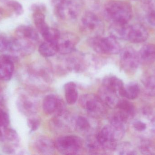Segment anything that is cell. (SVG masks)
<instances>
[{"label": "cell", "instance_id": "d6986e66", "mask_svg": "<svg viewBox=\"0 0 155 155\" xmlns=\"http://www.w3.org/2000/svg\"><path fill=\"white\" fill-rule=\"evenodd\" d=\"M15 37H22L31 39L38 42L39 35L35 29L28 25H21L18 26L15 31Z\"/></svg>", "mask_w": 155, "mask_h": 155}, {"label": "cell", "instance_id": "30bf717a", "mask_svg": "<svg viewBox=\"0 0 155 155\" xmlns=\"http://www.w3.org/2000/svg\"><path fill=\"white\" fill-rule=\"evenodd\" d=\"M79 41L78 36L74 34L71 32L60 34L56 43L58 52L63 55L71 53L74 51Z\"/></svg>", "mask_w": 155, "mask_h": 155}, {"label": "cell", "instance_id": "d4e9b609", "mask_svg": "<svg viewBox=\"0 0 155 155\" xmlns=\"http://www.w3.org/2000/svg\"><path fill=\"white\" fill-rule=\"evenodd\" d=\"M3 132V141L10 143H12L13 144L17 146L19 142V136L16 131L12 128H8V127L4 128Z\"/></svg>", "mask_w": 155, "mask_h": 155}, {"label": "cell", "instance_id": "e575fe53", "mask_svg": "<svg viewBox=\"0 0 155 155\" xmlns=\"http://www.w3.org/2000/svg\"><path fill=\"white\" fill-rule=\"evenodd\" d=\"M27 123L31 132H34L39 127L40 124V121L38 118L31 117L28 119Z\"/></svg>", "mask_w": 155, "mask_h": 155}, {"label": "cell", "instance_id": "277c9868", "mask_svg": "<svg viewBox=\"0 0 155 155\" xmlns=\"http://www.w3.org/2000/svg\"><path fill=\"white\" fill-rule=\"evenodd\" d=\"M55 148L64 155H75L79 153L83 147L82 139L76 136L67 135L61 136L56 139Z\"/></svg>", "mask_w": 155, "mask_h": 155}, {"label": "cell", "instance_id": "4fadbf2b", "mask_svg": "<svg viewBox=\"0 0 155 155\" xmlns=\"http://www.w3.org/2000/svg\"><path fill=\"white\" fill-rule=\"evenodd\" d=\"M35 148L39 153L43 155H51L55 149L54 142L45 136L38 137L35 142Z\"/></svg>", "mask_w": 155, "mask_h": 155}, {"label": "cell", "instance_id": "7402d4cb", "mask_svg": "<svg viewBox=\"0 0 155 155\" xmlns=\"http://www.w3.org/2000/svg\"><path fill=\"white\" fill-rule=\"evenodd\" d=\"M64 89L67 103L69 105L75 104L78 98V92L76 84L72 82L66 83L64 86Z\"/></svg>", "mask_w": 155, "mask_h": 155}, {"label": "cell", "instance_id": "60d3db41", "mask_svg": "<svg viewBox=\"0 0 155 155\" xmlns=\"http://www.w3.org/2000/svg\"><path fill=\"white\" fill-rule=\"evenodd\" d=\"M1 16H2V12H1V11H0V18H1Z\"/></svg>", "mask_w": 155, "mask_h": 155}, {"label": "cell", "instance_id": "ffe728a7", "mask_svg": "<svg viewBox=\"0 0 155 155\" xmlns=\"http://www.w3.org/2000/svg\"><path fill=\"white\" fill-rule=\"evenodd\" d=\"M140 93V88L138 83L136 82H131L127 85L124 86L119 95L128 100H134L138 97Z\"/></svg>", "mask_w": 155, "mask_h": 155}, {"label": "cell", "instance_id": "8fae6325", "mask_svg": "<svg viewBox=\"0 0 155 155\" xmlns=\"http://www.w3.org/2000/svg\"><path fill=\"white\" fill-rule=\"evenodd\" d=\"M148 37L147 29L143 25L139 24L130 25L127 41L134 43H140L145 42Z\"/></svg>", "mask_w": 155, "mask_h": 155}, {"label": "cell", "instance_id": "ac0fdd59", "mask_svg": "<svg viewBox=\"0 0 155 155\" xmlns=\"http://www.w3.org/2000/svg\"><path fill=\"white\" fill-rule=\"evenodd\" d=\"M123 81L118 77L114 76H106L103 81V86L110 91L120 93L124 87Z\"/></svg>", "mask_w": 155, "mask_h": 155}, {"label": "cell", "instance_id": "603a6c76", "mask_svg": "<svg viewBox=\"0 0 155 155\" xmlns=\"http://www.w3.org/2000/svg\"><path fill=\"white\" fill-rule=\"evenodd\" d=\"M33 15L34 22L39 32L42 34L49 28V26L45 22V15L42 11H33Z\"/></svg>", "mask_w": 155, "mask_h": 155}, {"label": "cell", "instance_id": "3957f363", "mask_svg": "<svg viewBox=\"0 0 155 155\" xmlns=\"http://www.w3.org/2000/svg\"><path fill=\"white\" fill-rule=\"evenodd\" d=\"M80 28L83 33L89 38L101 36L104 32L103 22L94 13L86 12L82 16Z\"/></svg>", "mask_w": 155, "mask_h": 155}, {"label": "cell", "instance_id": "f546056e", "mask_svg": "<svg viewBox=\"0 0 155 155\" xmlns=\"http://www.w3.org/2000/svg\"><path fill=\"white\" fill-rule=\"evenodd\" d=\"M116 150L117 151L119 155H134L137 154L134 147L128 143H123L117 146Z\"/></svg>", "mask_w": 155, "mask_h": 155}, {"label": "cell", "instance_id": "9a60e30c", "mask_svg": "<svg viewBox=\"0 0 155 155\" xmlns=\"http://www.w3.org/2000/svg\"><path fill=\"white\" fill-rule=\"evenodd\" d=\"M140 63L152 64L155 62V45L147 44L143 45L138 52Z\"/></svg>", "mask_w": 155, "mask_h": 155}, {"label": "cell", "instance_id": "8992f818", "mask_svg": "<svg viewBox=\"0 0 155 155\" xmlns=\"http://www.w3.org/2000/svg\"><path fill=\"white\" fill-rule=\"evenodd\" d=\"M36 43L28 38L15 37L12 38L9 52L15 55H30L35 50Z\"/></svg>", "mask_w": 155, "mask_h": 155}, {"label": "cell", "instance_id": "2e32d148", "mask_svg": "<svg viewBox=\"0 0 155 155\" xmlns=\"http://www.w3.org/2000/svg\"><path fill=\"white\" fill-rule=\"evenodd\" d=\"M104 104L110 108H116L119 101L118 94L102 86L99 91V96Z\"/></svg>", "mask_w": 155, "mask_h": 155}, {"label": "cell", "instance_id": "74e56055", "mask_svg": "<svg viewBox=\"0 0 155 155\" xmlns=\"http://www.w3.org/2000/svg\"><path fill=\"white\" fill-rule=\"evenodd\" d=\"M147 19L150 23L155 26V10H149Z\"/></svg>", "mask_w": 155, "mask_h": 155}, {"label": "cell", "instance_id": "4316f807", "mask_svg": "<svg viewBox=\"0 0 155 155\" xmlns=\"http://www.w3.org/2000/svg\"><path fill=\"white\" fill-rule=\"evenodd\" d=\"M75 124L76 129L82 133H87L91 129L90 122L84 116H78L75 121Z\"/></svg>", "mask_w": 155, "mask_h": 155}, {"label": "cell", "instance_id": "1f68e13d", "mask_svg": "<svg viewBox=\"0 0 155 155\" xmlns=\"http://www.w3.org/2000/svg\"><path fill=\"white\" fill-rule=\"evenodd\" d=\"M7 6L14 12L16 15H21L23 13L22 5L17 1L14 0H9L6 2Z\"/></svg>", "mask_w": 155, "mask_h": 155}, {"label": "cell", "instance_id": "b9f144b4", "mask_svg": "<svg viewBox=\"0 0 155 155\" xmlns=\"http://www.w3.org/2000/svg\"><path fill=\"white\" fill-rule=\"evenodd\" d=\"M135 1H136V0H135Z\"/></svg>", "mask_w": 155, "mask_h": 155}, {"label": "cell", "instance_id": "5b68a950", "mask_svg": "<svg viewBox=\"0 0 155 155\" xmlns=\"http://www.w3.org/2000/svg\"><path fill=\"white\" fill-rule=\"evenodd\" d=\"M120 53L121 68L127 73L135 72L140 63L138 52L133 47L128 46L121 50Z\"/></svg>", "mask_w": 155, "mask_h": 155}, {"label": "cell", "instance_id": "44dd1931", "mask_svg": "<svg viewBox=\"0 0 155 155\" xmlns=\"http://www.w3.org/2000/svg\"><path fill=\"white\" fill-rule=\"evenodd\" d=\"M117 111L126 117L128 120L133 118L135 115L134 106L131 102L125 99L119 100L117 107Z\"/></svg>", "mask_w": 155, "mask_h": 155}, {"label": "cell", "instance_id": "cb8c5ba5", "mask_svg": "<svg viewBox=\"0 0 155 155\" xmlns=\"http://www.w3.org/2000/svg\"><path fill=\"white\" fill-rule=\"evenodd\" d=\"M39 52L41 55L44 57H51L58 52L57 44L55 43L45 42L39 47Z\"/></svg>", "mask_w": 155, "mask_h": 155}, {"label": "cell", "instance_id": "4dcf8cb0", "mask_svg": "<svg viewBox=\"0 0 155 155\" xmlns=\"http://www.w3.org/2000/svg\"><path fill=\"white\" fill-rule=\"evenodd\" d=\"M87 146L88 149V152L92 154H97L99 151H100L101 149L103 150L98 143L96 136L95 138L92 137V138H89L87 140Z\"/></svg>", "mask_w": 155, "mask_h": 155}, {"label": "cell", "instance_id": "836d02e7", "mask_svg": "<svg viewBox=\"0 0 155 155\" xmlns=\"http://www.w3.org/2000/svg\"><path fill=\"white\" fill-rule=\"evenodd\" d=\"M10 123V118L5 111L0 108V127H6Z\"/></svg>", "mask_w": 155, "mask_h": 155}, {"label": "cell", "instance_id": "7c38bea8", "mask_svg": "<svg viewBox=\"0 0 155 155\" xmlns=\"http://www.w3.org/2000/svg\"><path fill=\"white\" fill-rule=\"evenodd\" d=\"M14 70L12 59L10 56H0V80L9 81L12 78Z\"/></svg>", "mask_w": 155, "mask_h": 155}, {"label": "cell", "instance_id": "ab89813d", "mask_svg": "<svg viewBox=\"0 0 155 155\" xmlns=\"http://www.w3.org/2000/svg\"><path fill=\"white\" fill-rule=\"evenodd\" d=\"M4 101L3 93L2 89L0 88V105Z\"/></svg>", "mask_w": 155, "mask_h": 155}, {"label": "cell", "instance_id": "484cf974", "mask_svg": "<svg viewBox=\"0 0 155 155\" xmlns=\"http://www.w3.org/2000/svg\"><path fill=\"white\" fill-rule=\"evenodd\" d=\"M146 93L151 97H155V77L147 76L143 81Z\"/></svg>", "mask_w": 155, "mask_h": 155}, {"label": "cell", "instance_id": "f35d334b", "mask_svg": "<svg viewBox=\"0 0 155 155\" xmlns=\"http://www.w3.org/2000/svg\"><path fill=\"white\" fill-rule=\"evenodd\" d=\"M147 5L149 10H155V0H147Z\"/></svg>", "mask_w": 155, "mask_h": 155}, {"label": "cell", "instance_id": "8d00e7d4", "mask_svg": "<svg viewBox=\"0 0 155 155\" xmlns=\"http://www.w3.org/2000/svg\"><path fill=\"white\" fill-rule=\"evenodd\" d=\"M133 126L138 132H143L147 129L146 124L140 121H136L133 123Z\"/></svg>", "mask_w": 155, "mask_h": 155}, {"label": "cell", "instance_id": "52a82bcc", "mask_svg": "<svg viewBox=\"0 0 155 155\" xmlns=\"http://www.w3.org/2000/svg\"><path fill=\"white\" fill-rule=\"evenodd\" d=\"M78 4L73 0H61L57 4L56 12L57 15L65 20L76 19L79 13Z\"/></svg>", "mask_w": 155, "mask_h": 155}, {"label": "cell", "instance_id": "7a4b0ae2", "mask_svg": "<svg viewBox=\"0 0 155 155\" xmlns=\"http://www.w3.org/2000/svg\"><path fill=\"white\" fill-rule=\"evenodd\" d=\"M88 43L91 48L98 53L117 54L121 52V47L117 39L112 36H101L89 38Z\"/></svg>", "mask_w": 155, "mask_h": 155}, {"label": "cell", "instance_id": "6da1fadb", "mask_svg": "<svg viewBox=\"0 0 155 155\" xmlns=\"http://www.w3.org/2000/svg\"><path fill=\"white\" fill-rule=\"evenodd\" d=\"M104 13L112 23H128L133 15L132 6L122 1L108 2L104 7Z\"/></svg>", "mask_w": 155, "mask_h": 155}, {"label": "cell", "instance_id": "d590c367", "mask_svg": "<svg viewBox=\"0 0 155 155\" xmlns=\"http://www.w3.org/2000/svg\"><path fill=\"white\" fill-rule=\"evenodd\" d=\"M143 114L147 118H149V120H151L152 122H154L155 121L154 113L153 110L150 107L145 106L143 108Z\"/></svg>", "mask_w": 155, "mask_h": 155}, {"label": "cell", "instance_id": "ba28073f", "mask_svg": "<svg viewBox=\"0 0 155 155\" xmlns=\"http://www.w3.org/2000/svg\"><path fill=\"white\" fill-rule=\"evenodd\" d=\"M81 106L89 114L92 116H99L104 112V104L99 97L93 94L84 95L80 99Z\"/></svg>", "mask_w": 155, "mask_h": 155}, {"label": "cell", "instance_id": "e0dca14e", "mask_svg": "<svg viewBox=\"0 0 155 155\" xmlns=\"http://www.w3.org/2000/svg\"><path fill=\"white\" fill-rule=\"evenodd\" d=\"M130 26L128 23H112L109 30L111 36L117 39L127 40Z\"/></svg>", "mask_w": 155, "mask_h": 155}, {"label": "cell", "instance_id": "5bb4252c", "mask_svg": "<svg viewBox=\"0 0 155 155\" xmlns=\"http://www.w3.org/2000/svg\"><path fill=\"white\" fill-rule=\"evenodd\" d=\"M17 102L18 109L25 114H32L37 110L35 102L27 96L22 95L18 97Z\"/></svg>", "mask_w": 155, "mask_h": 155}, {"label": "cell", "instance_id": "83f0119b", "mask_svg": "<svg viewBox=\"0 0 155 155\" xmlns=\"http://www.w3.org/2000/svg\"><path fill=\"white\" fill-rule=\"evenodd\" d=\"M60 34L61 33L57 29L49 27L41 35L46 42L56 43Z\"/></svg>", "mask_w": 155, "mask_h": 155}, {"label": "cell", "instance_id": "9c48e42d", "mask_svg": "<svg viewBox=\"0 0 155 155\" xmlns=\"http://www.w3.org/2000/svg\"><path fill=\"white\" fill-rule=\"evenodd\" d=\"M43 110L46 115L54 114L55 116H62L64 111V104L61 98L55 95L45 96L43 102Z\"/></svg>", "mask_w": 155, "mask_h": 155}, {"label": "cell", "instance_id": "f1b7e54d", "mask_svg": "<svg viewBox=\"0 0 155 155\" xmlns=\"http://www.w3.org/2000/svg\"><path fill=\"white\" fill-rule=\"evenodd\" d=\"M139 149L143 154H155V144L149 140H144L142 141L139 145Z\"/></svg>", "mask_w": 155, "mask_h": 155}, {"label": "cell", "instance_id": "d6a6232c", "mask_svg": "<svg viewBox=\"0 0 155 155\" xmlns=\"http://www.w3.org/2000/svg\"><path fill=\"white\" fill-rule=\"evenodd\" d=\"M12 40V38L7 36H0V52H3L10 51Z\"/></svg>", "mask_w": 155, "mask_h": 155}]
</instances>
